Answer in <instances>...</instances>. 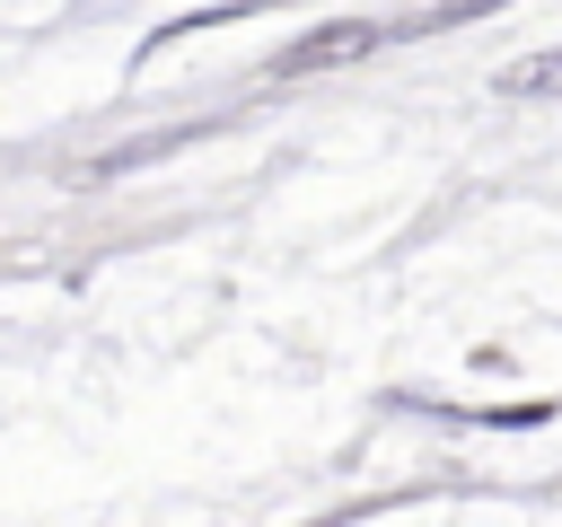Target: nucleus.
I'll return each instance as SVG.
<instances>
[{
    "label": "nucleus",
    "instance_id": "obj_1",
    "mask_svg": "<svg viewBox=\"0 0 562 527\" xmlns=\"http://www.w3.org/2000/svg\"><path fill=\"white\" fill-rule=\"evenodd\" d=\"M369 35H378V26H325V35H307L299 53H281V70H316V61H351V53H369Z\"/></svg>",
    "mask_w": 562,
    "mask_h": 527
},
{
    "label": "nucleus",
    "instance_id": "obj_2",
    "mask_svg": "<svg viewBox=\"0 0 562 527\" xmlns=\"http://www.w3.org/2000/svg\"><path fill=\"white\" fill-rule=\"evenodd\" d=\"M501 88H509V97H544V88H562V53H536V61H509V70H501Z\"/></svg>",
    "mask_w": 562,
    "mask_h": 527
}]
</instances>
